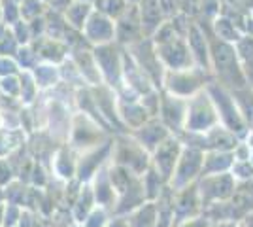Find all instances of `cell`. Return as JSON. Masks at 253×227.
<instances>
[{"label": "cell", "mask_w": 253, "mask_h": 227, "mask_svg": "<svg viewBox=\"0 0 253 227\" xmlns=\"http://www.w3.org/2000/svg\"><path fill=\"white\" fill-rule=\"evenodd\" d=\"M161 8H163V13L167 17V21H170L172 17H176L179 13V6H178V0H159Z\"/></svg>", "instance_id": "obj_24"}, {"label": "cell", "mask_w": 253, "mask_h": 227, "mask_svg": "<svg viewBox=\"0 0 253 227\" xmlns=\"http://www.w3.org/2000/svg\"><path fill=\"white\" fill-rule=\"evenodd\" d=\"M19 87H21V86L17 84V80H15L13 76H6V78L2 80V89H4L6 93H10V95H15Z\"/></svg>", "instance_id": "obj_26"}, {"label": "cell", "mask_w": 253, "mask_h": 227, "mask_svg": "<svg viewBox=\"0 0 253 227\" xmlns=\"http://www.w3.org/2000/svg\"><path fill=\"white\" fill-rule=\"evenodd\" d=\"M159 114L163 118V123L170 131H179L185 127V116H187V100L185 98L174 97L170 93L161 95V108Z\"/></svg>", "instance_id": "obj_9"}, {"label": "cell", "mask_w": 253, "mask_h": 227, "mask_svg": "<svg viewBox=\"0 0 253 227\" xmlns=\"http://www.w3.org/2000/svg\"><path fill=\"white\" fill-rule=\"evenodd\" d=\"M15 47H17V40H15V36H13V34H6V36L0 40V53L2 55H8L6 51L13 53V51H15Z\"/></svg>", "instance_id": "obj_25"}, {"label": "cell", "mask_w": 253, "mask_h": 227, "mask_svg": "<svg viewBox=\"0 0 253 227\" xmlns=\"http://www.w3.org/2000/svg\"><path fill=\"white\" fill-rule=\"evenodd\" d=\"M19 13L25 19H38V15L42 13V0H23Z\"/></svg>", "instance_id": "obj_21"}, {"label": "cell", "mask_w": 253, "mask_h": 227, "mask_svg": "<svg viewBox=\"0 0 253 227\" xmlns=\"http://www.w3.org/2000/svg\"><path fill=\"white\" fill-rule=\"evenodd\" d=\"M23 53H29L27 49H21V53H19V57L23 59ZM31 63V55H25V65H29Z\"/></svg>", "instance_id": "obj_33"}, {"label": "cell", "mask_w": 253, "mask_h": 227, "mask_svg": "<svg viewBox=\"0 0 253 227\" xmlns=\"http://www.w3.org/2000/svg\"><path fill=\"white\" fill-rule=\"evenodd\" d=\"M217 125H221L219 116L206 89L187 100V116H185V127H183L185 133L204 135Z\"/></svg>", "instance_id": "obj_4"}, {"label": "cell", "mask_w": 253, "mask_h": 227, "mask_svg": "<svg viewBox=\"0 0 253 227\" xmlns=\"http://www.w3.org/2000/svg\"><path fill=\"white\" fill-rule=\"evenodd\" d=\"M84 31L87 40L96 45H106V44H112L116 40V23L100 11H93L89 15Z\"/></svg>", "instance_id": "obj_10"}, {"label": "cell", "mask_w": 253, "mask_h": 227, "mask_svg": "<svg viewBox=\"0 0 253 227\" xmlns=\"http://www.w3.org/2000/svg\"><path fill=\"white\" fill-rule=\"evenodd\" d=\"M4 17H6L8 23H13L17 19V8H15L13 0H6L4 2Z\"/></svg>", "instance_id": "obj_27"}, {"label": "cell", "mask_w": 253, "mask_h": 227, "mask_svg": "<svg viewBox=\"0 0 253 227\" xmlns=\"http://www.w3.org/2000/svg\"><path fill=\"white\" fill-rule=\"evenodd\" d=\"M213 80V76L199 66H191L185 70H167L163 89L174 97L189 100L206 89V86Z\"/></svg>", "instance_id": "obj_3"}, {"label": "cell", "mask_w": 253, "mask_h": 227, "mask_svg": "<svg viewBox=\"0 0 253 227\" xmlns=\"http://www.w3.org/2000/svg\"><path fill=\"white\" fill-rule=\"evenodd\" d=\"M201 15L208 21H213L221 15V2L219 0H201Z\"/></svg>", "instance_id": "obj_22"}, {"label": "cell", "mask_w": 253, "mask_h": 227, "mask_svg": "<svg viewBox=\"0 0 253 227\" xmlns=\"http://www.w3.org/2000/svg\"><path fill=\"white\" fill-rule=\"evenodd\" d=\"M236 51H238L240 63H242L248 87H252L253 89V36L244 34L242 40L236 44Z\"/></svg>", "instance_id": "obj_17"}, {"label": "cell", "mask_w": 253, "mask_h": 227, "mask_svg": "<svg viewBox=\"0 0 253 227\" xmlns=\"http://www.w3.org/2000/svg\"><path fill=\"white\" fill-rule=\"evenodd\" d=\"M15 29H17V33L13 34V36H15V40H17L19 44H27V40L31 38L29 27H27V25H23V23H17V27H15Z\"/></svg>", "instance_id": "obj_28"}, {"label": "cell", "mask_w": 253, "mask_h": 227, "mask_svg": "<svg viewBox=\"0 0 253 227\" xmlns=\"http://www.w3.org/2000/svg\"><path fill=\"white\" fill-rule=\"evenodd\" d=\"M181 151L183 150H181L179 142L176 140V138H172V136H169V138L157 148V153H155L157 159H155V163H157V169L163 173L165 178H169L170 174H174Z\"/></svg>", "instance_id": "obj_14"}, {"label": "cell", "mask_w": 253, "mask_h": 227, "mask_svg": "<svg viewBox=\"0 0 253 227\" xmlns=\"http://www.w3.org/2000/svg\"><path fill=\"white\" fill-rule=\"evenodd\" d=\"M221 4H234V0H219Z\"/></svg>", "instance_id": "obj_36"}, {"label": "cell", "mask_w": 253, "mask_h": 227, "mask_svg": "<svg viewBox=\"0 0 253 227\" xmlns=\"http://www.w3.org/2000/svg\"><path fill=\"white\" fill-rule=\"evenodd\" d=\"M55 80H57V70L53 66H36V82L42 87L55 84Z\"/></svg>", "instance_id": "obj_23"}, {"label": "cell", "mask_w": 253, "mask_h": 227, "mask_svg": "<svg viewBox=\"0 0 253 227\" xmlns=\"http://www.w3.org/2000/svg\"><path fill=\"white\" fill-rule=\"evenodd\" d=\"M95 6H96V11L104 13L106 17L116 19V21L125 13L126 8H128L126 0H95Z\"/></svg>", "instance_id": "obj_20"}, {"label": "cell", "mask_w": 253, "mask_h": 227, "mask_svg": "<svg viewBox=\"0 0 253 227\" xmlns=\"http://www.w3.org/2000/svg\"><path fill=\"white\" fill-rule=\"evenodd\" d=\"M138 11H140V23H142L144 38H153L159 29L167 23V17L163 13L159 0H142L138 4Z\"/></svg>", "instance_id": "obj_13"}, {"label": "cell", "mask_w": 253, "mask_h": 227, "mask_svg": "<svg viewBox=\"0 0 253 227\" xmlns=\"http://www.w3.org/2000/svg\"><path fill=\"white\" fill-rule=\"evenodd\" d=\"M23 80V84L21 86H25V89H27V93H25V95H23V98H25V100H31V91L32 89H34V86H32V80H31V76H27L25 74V78H21Z\"/></svg>", "instance_id": "obj_31"}, {"label": "cell", "mask_w": 253, "mask_h": 227, "mask_svg": "<svg viewBox=\"0 0 253 227\" xmlns=\"http://www.w3.org/2000/svg\"><path fill=\"white\" fill-rule=\"evenodd\" d=\"M91 13H93V11H91V4H89V2H74V4L66 10V19L70 21L72 27L84 31L85 23H87Z\"/></svg>", "instance_id": "obj_19"}, {"label": "cell", "mask_w": 253, "mask_h": 227, "mask_svg": "<svg viewBox=\"0 0 253 227\" xmlns=\"http://www.w3.org/2000/svg\"><path fill=\"white\" fill-rule=\"evenodd\" d=\"M13 72H15V65H13L11 61H6V59H2V61H0V74L11 76Z\"/></svg>", "instance_id": "obj_30"}, {"label": "cell", "mask_w": 253, "mask_h": 227, "mask_svg": "<svg viewBox=\"0 0 253 227\" xmlns=\"http://www.w3.org/2000/svg\"><path fill=\"white\" fill-rule=\"evenodd\" d=\"M95 63L98 72L102 74L106 84L112 87H119L123 82V51H117L116 45L106 44L95 47Z\"/></svg>", "instance_id": "obj_7"}, {"label": "cell", "mask_w": 253, "mask_h": 227, "mask_svg": "<svg viewBox=\"0 0 253 227\" xmlns=\"http://www.w3.org/2000/svg\"><path fill=\"white\" fill-rule=\"evenodd\" d=\"M204 167V153L195 148H185L179 155V161L174 171V180L178 185L191 182Z\"/></svg>", "instance_id": "obj_12"}, {"label": "cell", "mask_w": 253, "mask_h": 227, "mask_svg": "<svg viewBox=\"0 0 253 227\" xmlns=\"http://www.w3.org/2000/svg\"><path fill=\"white\" fill-rule=\"evenodd\" d=\"M142 0H126V4H130V6H138Z\"/></svg>", "instance_id": "obj_34"}, {"label": "cell", "mask_w": 253, "mask_h": 227, "mask_svg": "<svg viewBox=\"0 0 253 227\" xmlns=\"http://www.w3.org/2000/svg\"><path fill=\"white\" fill-rule=\"evenodd\" d=\"M4 36H6V29H4V27H2V25H0V40H2V38H4Z\"/></svg>", "instance_id": "obj_35"}, {"label": "cell", "mask_w": 253, "mask_h": 227, "mask_svg": "<svg viewBox=\"0 0 253 227\" xmlns=\"http://www.w3.org/2000/svg\"><path fill=\"white\" fill-rule=\"evenodd\" d=\"M187 44H189L191 55L195 59V65L211 74L210 61V27L206 29L202 23L193 21L187 33Z\"/></svg>", "instance_id": "obj_8"}, {"label": "cell", "mask_w": 253, "mask_h": 227, "mask_svg": "<svg viewBox=\"0 0 253 227\" xmlns=\"http://www.w3.org/2000/svg\"><path fill=\"white\" fill-rule=\"evenodd\" d=\"M72 0H49V4H51V8L55 11H66L72 4H70Z\"/></svg>", "instance_id": "obj_29"}, {"label": "cell", "mask_w": 253, "mask_h": 227, "mask_svg": "<svg viewBox=\"0 0 253 227\" xmlns=\"http://www.w3.org/2000/svg\"><path fill=\"white\" fill-rule=\"evenodd\" d=\"M76 2H89V0H76Z\"/></svg>", "instance_id": "obj_37"}, {"label": "cell", "mask_w": 253, "mask_h": 227, "mask_svg": "<svg viewBox=\"0 0 253 227\" xmlns=\"http://www.w3.org/2000/svg\"><path fill=\"white\" fill-rule=\"evenodd\" d=\"M210 27H211V34L215 36V38H219L223 42H229V44H236L242 40L244 33L231 21V19H227L225 15H217L213 21H210Z\"/></svg>", "instance_id": "obj_15"}, {"label": "cell", "mask_w": 253, "mask_h": 227, "mask_svg": "<svg viewBox=\"0 0 253 227\" xmlns=\"http://www.w3.org/2000/svg\"><path fill=\"white\" fill-rule=\"evenodd\" d=\"M140 136H142V142L146 144V146H161L163 142L169 138V127L165 125V123H159V121H148L144 127H140V133H138Z\"/></svg>", "instance_id": "obj_18"}, {"label": "cell", "mask_w": 253, "mask_h": 227, "mask_svg": "<svg viewBox=\"0 0 253 227\" xmlns=\"http://www.w3.org/2000/svg\"><path fill=\"white\" fill-rule=\"evenodd\" d=\"M206 91H208V95H210L213 104H215L219 123L223 127L234 133L236 136L246 135L248 133V121H246L240 102L236 100V93H232L231 89L223 87L215 80H211L210 84L206 86Z\"/></svg>", "instance_id": "obj_2"}, {"label": "cell", "mask_w": 253, "mask_h": 227, "mask_svg": "<svg viewBox=\"0 0 253 227\" xmlns=\"http://www.w3.org/2000/svg\"><path fill=\"white\" fill-rule=\"evenodd\" d=\"M155 49H157L159 59L167 70H185L191 66H197L193 55H191L187 38H183L179 34L167 42L155 44Z\"/></svg>", "instance_id": "obj_6"}, {"label": "cell", "mask_w": 253, "mask_h": 227, "mask_svg": "<svg viewBox=\"0 0 253 227\" xmlns=\"http://www.w3.org/2000/svg\"><path fill=\"white\" fill-rule=\"evenodd\" d=\"M128 53L132 55V59L138 63V66L146 72L151 84L155 86V89H163V82H165V74H167V68L161 63L155 49V44L151 38H142L136 44L128 45Z\"/></svg>", "instance_id": "obj_5"}, {"label": "cell", "mask_w": 253, "mask_h": 227, "mask_svg": "<svg viewBox=\"0 0 253 227\" xmlns=\"http://www.w3.org/2000/svg\"><path fill=\"white\" fill-rule=\"evenodd\" d=\"M210 61H211V76L215 82L223 87L231 89L232 93H240L248 89L246 74H244L242 63L236 51V45L223 42L211 34L210 27Z\"/></svg>", "instance_id": "obj_1"}, {"label": "cell", "mask_w": 253, "mask_h": 227, "mask_svg": "<svg viewBox=\"0 0 253 227\" xmlns=\"http://www.w3.org/2000/svg\"><path fill=\"white\" fill-rule=\"evenodd\" d=\"M116 38L119 40V44H125V45H132L144 38L138 6L128 4L125 13L116 21Z\"/></svg>", "instance_id": "obj_11"}, {"label": "cell", "mask_w": 253, "mask_h": 227, "mask_svg": "<svg viewBox=\"0 0 253 227\" xmlns=\"http://www.w3.org/2000/svg\"><path fill=\"white\" fill-rule=\"evenodd\" d=\"M42 2H45V0H42ZM47 2H49V0H47Z\"/></svg>", "instance_id": "obj_39"}, {"label": "cell", "mask_w": 253, "mask_h": 227, "mask_svg": "<svg viewBox=\"0 0 253 227\" xmlns=\"http://www.w3.org/2000/svg\"><path fill=\"white\" fill-rule=\"evenodd\" d=\"M250 13H252V15H253V6H252V10H250Z\"/></svg>", "instance_id": "obj_38"}, {"label": "cell", "mask_w": 253, "mask_h": 227, "mask_svg": "<svg viewBox=\"0 0 253 227\" xmlns=\"http://www.w3.org/2000/svg\"><path fill=\"white\" fill-rule=\"evenodd\" d=\"M244 34L253 36V15H252V13L246 17V23H244Z\"/></svg>", "instance_id": "obj_32"}, {"label": "cell", "mask_w": 253, "mask_h": 227, "mask_svg": "<svg viewBox=\"0 0 253 227\" xmlns=\"http://www.w3.org/2000/svg\"><path fill=\"white\" fill-rule=\"evenodd\" d=\"M234 165V151H210L204 155V173L225 174Z\"/></svg>", "instance_id": "obj_16"}]
</instances>
